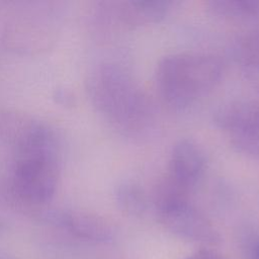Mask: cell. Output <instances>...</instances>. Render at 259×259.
<instances>
[{
  "mask_svg": "<svg viewBox=\"0 0 259 259\" xmlns=\"http://www.w3.org/2000/svg\"><path fill=\"white\" fill-rule=\"evenodd\" d=\"M223 70L222 60L212 54H173L158 65L157 87L168 105L185 108L217 86Z\"/></svg>",
  "mask_w": 259,
  "mask_h": 259,
  "instance_id": "cell-1",
  "label": "cell"
},
{
  "mask_svg": "<svg viewBox=\"0 0 259 259\" xmlns=\"http://www.w3.org/2000/svg\"><path fill=\"white\" fill-rule=\"evenodd\" d=\"M57 136L15 152L8 192L22 206L39 207L54 197L60 176Z\"/></svg>",
  "mask_w": 259,
  "mask_h": 259,
  "instance_id": "cell-2",
  "label": "cell"
},
{
  "mask_svg": "<svg viewBox=\"0 0 259 259\" xmlns=\"http://www.w3.org/2000/svg\"><path fill=\"white\" fill-rule=\"evenodd\" d=\"M87 90L98 112L122 130L140 128L150 116L146 96L116 66L96 67L88 78Z\"/></svg>",
  "mask_w": 259,
  "mask_h": 259,
  "instance_id": "cell-3",
  "label": "cell"
},
{
  "mask_svg": "<svg viewBox=\"0 0 259 259\" xmlns=\"http://www.w3.org/2000/svg\"><path fill=\"white\" fill-rule=\"evenodd\" d=\"M45 221L70 236L91 243H108L115 236L114 226L105 218L79 209H46Z\"/></svg>",
  "mask_w": 259,
  "mask_h": 259,
  "instance_id": "cell-4",
  "label": "cell"
},
{
  "mask_svg": "<svg viewBox=\"0 0 259 259\" xmlns=\"http://www.w3.org/2000/svg\"><path fill=\"white\" fill-rule=\"evenodd\" d=\"M161 224L171 233L194 242L214 245L221 236L213 225L187 201L158 210Z\"/></svg>",
  "mask_w": 259,
  "mask_h": 259,
  "instance_id": "cell-5",
  "label": "cell"
},
{
  "mask_svg": "<svg viewBox=\"0 0 259 259\" xmlns=\"http://www.w3.org/2000/svg\"><path fill=\"white\" fill-rule=\"evenodd\" d=\"M52 132L49 125L31 115L0 108V140L15 152L40 141Z\"/></svg>",
  "mask_w": 259,
  "mask_h": 259,
  "instance_id": "cell-6",
  "label": "cell"
},
{
  "mask_svg": "<svg viewBox=\"0 0 259 259\" xmlns=\"http://www.w3.org/2000/svg\"><path fill=\"white\" fill-rule=\"evenodd\" d=\"M204 168V156L197 144L183 139L177 142L171 152L169 174L180 185L190 190Z\"/></svg>",
  "mask_w": 259,
  "mask_h": 259,
  "instance_id": "cell-7",
  "label": "cell"
},
{
  "mask_svg": "<svg viewBox=\"0 0 259 259\" xmlns=\"http://www.w3.org/2000/svg\"><path fill=\"white\" fill-rule=\"evenodd\" d=\"M217 126L236 133L259 132V99L238 100L224 105L213 117Z\"/></svg>",
  "mask_w": 259,
  "mask_h": 259,
  "instance_id": "cell-8",
  "label": "cell"
},
{
  "mask_svg": "<svg viewBox=\"0 0 259 259\" xmlns=\"http://www.w3.org/2000/svg\"><path fill=\"white\" fill-rule=\"evenodd\" d=\"M171 2L162 0H141L114 2L113 12L123 24L136 26L160 21L167 13Z\"/></svg>",
  "mask_w": 259,
  "mask_h": 259,
  "instance_id": "cell-9",
  "label": "cell"
},
{
  "mask_svg": "<svg viewBox=\"0 0 259 259\" xmlns=\"http://www.w3.org/2000/svg\"><path fill=\"white\" fill-rule=\"evenodd\" d=\"M207 4L213 14L224 18L242 20L259 17V0H213Z\"/></svg>",
  "mask_w": 259,
  "mask_h": 259,
  "instance_id": "cell-10",
  "label": "cell"
},
{
  "mask_svg": "<svg viewBox=\"0 0 259 259\" xmlns=\"http://www.w3.org/2000/svg\"><path fill=\"white\" fill-rule=\"evenodd\" d=\"M115 197L120 209L127 214L141 215L147 208L145 194L134 184H121L116 190Z\"/></svg>",
  "mask_w": 259,
  "mask_h": 259,
  "instance_id": "cell-11",
  "label": "cell"
},
{
  "mask_svg": "<svg viewBox=\"0 0 259 259\" xmlns=\"http://www.w3.org/2000/svg\"><path fill=\"white\" fill-rule=\"evenodd\" d=\"M232 143L239 152L259 159V132L237 133Z\"/></svg>",
  "mask_w": 259,
  "mask_h": 259,
  "instance_id": "cell-12",
  "label": "cell"
},
{
  "mask_svg": "<svg viewBox=\"0 0 259 259\" xmlns=\"http://www.w3.org/2000/svg\"><path fill=\"white\" fill-rule=\"evenodd\" d=\"M240 55L244 65L259 66V30L246 35L240 46Z\"/></svg>",
  "mask_w": 259,
  "mask_h": 259,
  "instance_id": "cell-13",
  "label": "cell"
},
{
  "mask_svg": "<svg viewBox=\"0 0 259 259\" xmlns=\"http://www.w3.org/2000/svg\"><path fill=\"white\" fill-rule=\"evenodd\" d=\"M186 259H228V258L215 250L200 249L193 252Z\"/></svg>",
  "mask_w": 259,
  "mask_h": 259,
  "instance_id": "cell-14",
  "label": "cell"
},
{
  "mask_svg": "<svg viewBox=\"0 0 259 259\" xmlns=\"http://www.w3.org/2000/svg\"><path fill=\"white\" fill-rule=\"evenodd\" d=\"M254 259H259V243L256 245L254 249Z\"/></svg>",
  "mask_w": 259,
  "mask_h": 259,
  "instance_id": "cell-15",
  "label": "cell"
}]
</instances>
